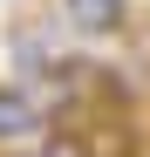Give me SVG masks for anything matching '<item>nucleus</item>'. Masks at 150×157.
<instances>
[{
  "label": "nucleus",
  "instance_id": "1",
  "mask_svg": "<svg viewBox=\"0 0 150 157\" xmlns=\"http://www.w3.org/2000/svg\"><path fill=\"white\" fill-rule=\"evenodd\" d=\"M62 14H68V28H82V34H116L123 21H130V0H62Z\"/></svg>",
  "mask_w": 150,
  "mask_h": 157
},
{
  "label": "nucleus",
  "instance_id": "3",
  "mask_svg": "<svg viewBox=\"0 0 150 157\" xmlns=\"http://www.w3.org/2000/svg\"><path fill=\"white\" fill-rule=\"evenodd\" d=\"M34 157H89V144L75 137V130H48V137H41V150H34Z\"/></svg>",
  "mask_w": 150,
  "mask_h": 157
},
{
  "label": "nucleus",
  "instance_id": "2",
  "mask_svg": "<svg viewBox=\"0 0 150 157\" xmlns=\"http://www.w3.org/2000/svg\"><path fill=\"white\" fill-rule=\"evenodd\" d=\"M21 130H34V96L21 82H0V137H21Z\"/></svg>",
  "mask_w": 150,
  "mask_h": 157
}]
</instances>
